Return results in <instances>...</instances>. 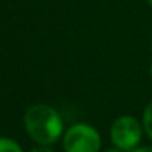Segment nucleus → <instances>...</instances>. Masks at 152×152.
I'll list each match as a JSON object with an SVG mask.
<instances>
[{"mask_svg":"<svg viewBox=\"0 0 152 152\" xmlns=\"http://www.w3.org/2000/svg\"><path fill=\"white\" fill-rule=\"evenodd\" d=\"M24 128L36 145L52 146L63 139L66 131L58 110L45 103L31 104L24 113Z\"/></svg>","mask_w":152,"mask_h":152,"instance_id":"f257e3e1","label":"nucleus"},{"mask_svg":"<svg viewBox=\"0 0 152 152\" xmlns=\"http://www.w3.org/2000/svg\"><path fill=\"white\" fill-rule=\"evenodd\" d=\"M61 145L64 152H100L102 134L96 127L78 122L64 131Z\"/></svg>","mask_w":152,"mask_h":152,"instance_id":"f03ea898","label":"nucleus"},{"mask_svg":"<svg viewBox=\"0 0 152 152\" xmlns=\"http://www.w3.org/2000/svg\"><path fill=\"white\" fill-rule=\"evenodd\" d=\"M143 134L145 130L142 122L133 115H121L110 125V142L124 152L137 148Z\"/></svg>","mask_w":152,"mask_h":152,"instance_id":"7ed1b4c3","label":"nucleus"},{"mask_svg":"<svg viewBox=\"0 0 152 152\" xmlns=\"http://www.w3.org/2000/svg\"><path fill=\"white\" fill-rule=\"evenodd\" d=\"M0 152H24V149L11 137H0Z\"/></svg>","mask_w":152,"mask_h":152,"instance_id":"20e7f679","label":"nucleus"},{"mask_svg":"<svg viewBox=\"0 0 152 152\" xmlns=\"http://www.w3.org/2000/svg\"><path fill=\"white\" fill-rule=\"evenodd\" d=\"M142 125L145 130V134L152 140V102L148 103V106L143 110V116H142Z\"/></svg>","mask_w":152,"mask_h":152,"instance_id":"39448f33","label":"nucleus"},{"mask_svg":"<svg viewBox=\"0 0 152 152\" xmlns=\"http://www.w3.org/2000/svg\"><path fill=\"white\" fill-rule=\"evenodd\" d=\"M30 152H55L52 149V146H48V145H36L34 148L30 149Z\"/></svg>","mask_w":152,"mask_h":152,"instance_id":"423d86ee","label":"nucleus"},{"mask_svg":"<svg viewBox=\"0 0 152 152\" xmlns=\"http://www.w3.org/2000/svg\"><path fill=\"white\" fill-rule=\"evenodd\" d=\"M128 152H152V146H148V145H139L137 148L128 151Z\"/></svg>","mask_w":152,"mask_h":152,"instance_id":"0eeeda50","label":"nucleus"},{"mask_svg":"<svg viewBox=\"0 0 152 152\" xmlns=\"http://www.w3.org/2000/svg\"><path fill=\"white\" fill-rule=\"evenodd\" d=\"M102 152H124V151H121V149H118V148H109V149H104V151H102Z\"/></svg>","mask_w":152,"mask_h":152,"instance_id":"6e6552de","label":"nucleus"},{"mask_svg":"<svg viewBox=\"0 0 152 152\" xmlns=\"http://www.w3.org/2000/svg\"><path fill=\"white\" fill-rule=\"evenodd\" d=\"M148 3H149V6L152 8V0H148Z\"/></svg>","mask_w":152,"mask_h":152,"instance_id":"1a4fd4ad","label":"nucleus"},{"mask_svg":"<svg viewBox=\"0 0 152 152\" xmlns=\"http://www.w3.org/2000/svg\"><path fill=\"white\" fill-rule=\"evenodd\" d=\"M151 76H152V64H151Z\"/></svg>","mask_w":152,"mask_h":152,"instance_id":"9d476101","label":"nucleus"}]
</instances>
